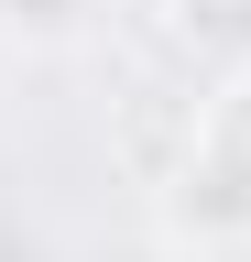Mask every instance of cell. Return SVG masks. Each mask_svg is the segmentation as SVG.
Listing matches in <instances>:
<instances>
[{"instance_id": "cell-1", "label": "cell", "mask_w": 251, "mask_h": 262, "mask_svg": "<svg viewBox=\"0 0 251 262\" xmlns=\"http://www.w3.org/2000/svg\"><path fill=\"white\" fill-rule=\"evenodd\" d=\"M153 208H164V229L197 262H240L251 251V55L197 88V142H186L175 186Z\"/></svg>"}, {"instance_id": "cell-2", "label": "cell", "mask_w": 251, "mask_h": 262, "mask_svg": "<svg viewBox=\"0 0 251 262\" xmlns=\"http://www.w3.org/2000/svg\"><path fill=\"white\" fill-rule=\"evenodd\" d=\"M186 142H197V88H153V77H142L131 98H120V164H131L153 196L175 186Z\"/></svg>"}, {"instance_id": "cell-3", "label": "cell", "mask_w": 251, "mask_h": 262, "mask_svg": "<svg viewBox=\"0 0 251 262\" xmlns=\"http://www.w3.org/2000/svg\"><path fill=\"white\" fill-rule=\"evenodd\" d=\"M0 11H11V22H33V33H66L87 0H0Z\"/></svg>"}]
</instances>
